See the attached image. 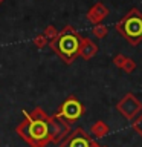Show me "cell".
Segmentation results:
<instances>
[{
  "label": "cell",
  "mask_w": 142,
  "mask_h": 147,
  "mask_svg": "<svg viewBox=\"0 0 142 147\" xmlns=\"http://www.w3.org/2000/svg\"><path fill=\"white\" fill-rule=\"evenodd\" d=\"M116 109L125 119L131 121V119H135L137 115L142 112V103L131 94V92H128V94L124 95L122 100L116 104Z\"/></svg>",
  "instance_id": "cell-5"
},
{
  "label": "cell",
  "mask_w": 142,
  "mask_h": 147,
  "mask_svg": "<svg viewBox=\"0 0 142 147\" xmlns=\"http://www.w3.org/2000/svg\"><path fill=\"white\" fill-rule=\"evenodd\" d=\"M82 38L84 37H81L78 32H75L72 26H66L61 34H58L54 38L52 48L67 64H70L80 55Z\"/></svg>",
  "instance_id": "cell-2"
},
{
  "label": "cell",
  "mask_w": 142,
  "mask_h": 147,
  "mask_svg": "<svg viewBox=\"0 0 142 147\" xmlns=\"http://www.w3.org/2000/svg\"><path fill=\"white\" fill-rule=\"evenodd\" d=\"M107 32H109L107 26L101 25V23H98V25L93 28V35L96 37V38H104V37L107 35Z\"/></svg>",
  "instance_id": "cell-10"
},
{
  "label": "cell",
  "mask_w": 142,
  "mask_h": 147,
  "mask_svg": "<svg viewBox=\"0 0 142 147\" xmlns=\"http://www.w3.org/2000/svg\"><path fill=\"white\" fill-rule=\"evenodd\" d=\"M127 58H128V57H125V55H122V54H118V55H115V58H113V63L116 64L118 67H121V69H122L124 63L127 61Z\"/></svg>",
  "instance_id": "cell-13"
},
{
  "label": "cell",
  "mask_w": 142,
  "mask_h": 147,
  "mask_svg": "<svg viewBox=\"0 0 142 147\" xmlns=\"http://www.w3.org/2000/svg\"><path fill=\"white\" fill-rule=\"evenodd\" d=\"M102 147H105V146H102Z\"/></svg>",
  "instance_id": "cell-15"
},
{
  "label": "cell",
  "mask_w": 142,
  "mask_h": 147,
  "mask_svg": "<svg viewBox=\"0 0 142 147\" xmlns=\"http://www.w3.org/2000/svg\"><path fill=\"white\" fill-rule=\"evenodd\" d=\"M131 121H133V123H131V127L135 129V132L142 138V112L137 115L135 119H131Z\"/></svg>",
  "instance_id": "cell-11"
},
{
  "label": "cell",
  "mask_w": 142,
  "mask_h": 147,
  "mask_svg": "<svg viewBox=\"0 0 142 147\" xmlns=\"http://www.w3.org/2000/svg\"><path fill=\"white\" fill-rule=\"evenodd\" d=\"M84 104L81 103L76 96H69L63 101V104L60 106L55 118L61 119L64 123H75L78 121L82 115H84Z\"/></svg>",
  "instance_id": "cell-4"
},
{
  "label": "cell",
  "mask_w": 142,
  "mask_h": 147,
  "mask_svg": "<svg viewBox=\"0 0 142 147\" xmlns=\"http://www.w3.org/2000/svg\"><path fill=\"white\" fill-rule=\"evenodd\" d=\"M135 69H136V63L133 61L131 58H127V61L124 63V66H122V71L125 72V74H131Z\"/></svg>",
  "instance_id": "cell-12"
},
{
  "label": "cell",
  "mask_w": 142,
  "mask_h": 147,
  "mask_svg": "<svg viewBox=\"0 0 142 147\" xmlns=\"http://www.w3.org/2000/svg\"><path fill=\"white\" fill-rule=\"evenodd\" d=\"M61 147H101V146H98L95 141H92V138L81 127H78L61 142Z\"/></svg>",
  "instance_id": "cell-6"
},
{
  "label": "cell",
  "mask_w": 142,
  "mask_h": 147,
  "mask_svg": "<svg viewBox=\"0 0 142 147\" xmlns=\"http://www.w3.org/2000/svg\"><path fill=\"white\" fill-rule=\"evenodd\" d=\"M96 52H98V46L89 38H82V45H81V49H80V54L82 57L86 60H89V58L93 57Z\"/></svg>",
  "instance_id": "cell-8"
},
{
  "label": "cell",
  "mask_w": 142,
  "mask_h": 147,
  "mask_svg": "<svg viewBox=\"0 0 142 147\" xmlns=\"http://www.w3.org/2000/svg\"><path fill=\"white\" fill-rule=\"evenodd\" d=\"M92 133H93L95 136H98V138H102L109 133V126L104 121H98V123H95L93 126H92Z\"/></svg>",
  "instance_id": "cell-9"
},
{
  "label": "cell",
  "mask_w": 142,
  "mask_h": 147,
  "mask_svg": "<svg viewBox=\"0 0 142 147\" xmlns=\"http://www.w3.org/2000/svg\"><path fill=\"white\" fill-rule=\"evenodd\" d=\"M109 16V9L104 6L102 3H96L93 5L89 12H87V18H89L90 23H93V25H98V23H101V20L102 18H105Z\"/></svg>",
  "instance_id": "cell-7"
},
{
  "label": "cell",
  "mask_w": 142,
  "mask_h": 147,
  "mask_svg": "<svg viewBox=\"0 0 142 147\" xmlns=\"http://www.w3.org/2000/svg\"><path fill=\"white\" fill-rule=\"evenodd\" d=\"M2 2H3V0H0V3H2Z\"/></svg>",
  "instance_id": "cell-14"
},
{
  "label": "cell",
  "mask_w": 142,
  "mask_h": 147,
  "mask_svg": "<svg viewBox=\"0 0 142 147\" xmlns=\"http://www.w3.org/2000/svg\"><path fill=\"white\" fill-rule=\"evenodd\" d=\"M115 29L125 38L127 43L137 46L142 41V12L137 8H131L115 25Z\"/></svg>",
  "instance_id": "cell-3"
},
{
  "label": "cell",
  "mask_w": 142,
  "mask_h": 147,
  "mask_svg": "<svg viewBox=\"0 0 142 147\" xmlns=\"http://www.w3.org/2000/svg\"><path fill=\"white\" fill-rule=\"evenodd\" d=\"M18 133L32 147H44L54 138V119H49L40 109L32 115L25 112V121L18 127Z\"/></svg>",
  "instance_id": "cell-1"
}]
</instances>
